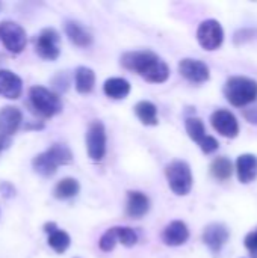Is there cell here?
Wrapping results in <instances>:
<instances>
[{"label": "cell", "mask_w": 257, "mask_h": 258, "mask_svg": "<svg viewBox=\"0 0 257 258\" xmlns=\"http://www.w3.org/2000/svg\"><path fill=\"white\" fill-rule=\"evenodd\" d=\"M224 95L232 106L242 107L257 98V82L250 77L235 76L224 85Z\"/></svg>", "instance_id": "3"}, {"label": "cell", "mask_w": 257, "mask_h": 258, "mask_svg": "<svg viewBox=\"0 0 257 258\" xmlns=\"http://www.w3.org/2000/svg\"><path fill=\"white\" fill-rule=\"evenodd\" d=\"M86 150L91 160H103L106 154V130L101 121L95 119L89 124L86 132Z\"/></svg>", "instance_id": "8"}, {"label": "cell", "mask_w": 257, "mask_h": 258, "mask_svg": "<svg viewBox=\"0 0 257 258\" xmlns=\"http://www.w3.org/2000/svg\"><path fill=\"white\" fill-rule=\"evenodd\" d=\"M115 230H117V239H118L120 243H123L127 248H132V246L136 245L138 236L132 228H129V227H115Z\"/></svg>", "instance_id": "26"}, {"label": "cell", "mask_w": 257, "mask_h": 258, "mask_svg": "<svg viewBox=\"0 0 257 258\" xmlns=\"http://www.w3.org/2000/svg\"><path fill=\"white\" fill-rule=\"evenodd\" d=\"M117 243H118V239H117V230H115V227L114 228H109L100 237V240H98V246H100V249L103 252H111L115 248Z\"/></svg>", "instance_id": "27"}, {"label": "cell", "mask_w": 257, "mask_h": 258, "mask_svg": "<svg viewBox=\"0 0 257 258\" xmlns=\"http://www.w3.org/2000/svg\"><path fill=\"white\" fill-rule=\"evenodd\" d=\"M245 116H247L251 122H256L257 124V109L250 110V113H247V112H245Z\"/></svg>", "instance_id": "32"}, {"label": "cell", "mask_w": 257, "mask_h": 258, "mask_svg": "<svg viewBox=\"0 0 257 258\" xmlns=\"http://www.w3.org/2000/svg\"><path fill=\"white\" fill-rule=\"evenodd\" d=\"M198 147L201 148V151H203L204 154H212V153H215V151L218 150L220 144H218V141H217L214 136L206 135V136L198 142Z\"/></svg>", "instance_id": "28"}, {"label": "cell", "mask_w": 257, "mask_h": 258, "mask_svg": "<svg viewBox=\"0 0 257 258\" xmlns=\"http://www.w3.org/2000/svg\"><path fill=\"white\" fill-rule=\"evenodd\" d=\"M179 73L192 83H204L211 77L209 67L197 59H182L179 63Z\"/></svg>", "instance_id": "11"}, {"label": "cell", "mask_w": 257, "mask_h": 258, "mask_svg": "<svg viewBox=\"0 0 257 258\" xmlns=\"http://www.w3.org/2000/svg\"><path fill=\"white\" fill-rule=\"evenodd\" d=\"M135 113L144 125H158V107L151 101H139L135 106Z\"/></svg>", "instance_id": "21"}, {"label": "cell", "mask_w": 257, "mask_h": 258, "mask_svg": "<svg viewBox=\"0 0 257 258\" xmlns=\"http://www.w3.org/2000/svg\"><path fill=\"white\" fill-rule=\"evenodd\" d=\"M189 239V230L185 222L182 221H173L168 224L162 233V242L167 246H180L186 243Z\"/></svg>", "instance_id": "15"}, {"label": "cell", "mask_w": 257, "mask_h": 258, "mask_svg": "<svg viewBox=\"0 0 257 258\" xmlns=\"http://www.w3.org/2000/svg\"><path fill=\"white\" fill-rule=\"evenodd\" d=\"M73 160L70 148L64 144H53L48 150L38 154L32 160V166L36 174L42 177H52L56 174L61 165H68Z\"/></svg>", "instance_id": "2"}, {"label": "cell", "mask_w": 257, "mask_h": 258, "mask_svg": "<svg viewBox=\"0 0 257 258\" xmlns=\"http://www.w3.org/2000/svg\"><path fill=\"white\" fill-rule=\"evenodd\" d=\"M48 246L58 252V254H64L68 248H70V243H71V239L70 236L64 231V230H55L53 233L48 234Z\"/></svg>", "instance_id": "24"}, {"label": "cell", "mask_w": 257, "mask_h": 258, "mask_svg": "<svg viewBox=\"0 0 257 258\" xmlns=\"http://www.w3.org/2000/svg\"><path fill=\"white\" fill-rule=\"evenodd\" d=\"M59 42H61V36L58 30H55L53 27H47L41 30V33L38 35L35 41V51L38 53L39 57L45 60H55L61 54Z\"/></svg>", "instance_id": "9"}, {"label": "cell", "mask_w": 257, "mask_h": 258, "mask_svg": "<svg viewBox=\"0 0 257 258\" xmlns=\"http://www.w3.org/2000/svg\"><path fill=\"white\" fill-rule=\"evenodd\" d=\"M229 237H230L229 228L220 222L208 225L203 233V242L214 254H218L223 249V246L227 243Z\"/></svg>", "instance_id": "12"}, {"label": "cell", "mask_w": 257, "mask_h": 258, "mask_svg": "<svg viewBox=\"0 0 257 258\" xmlns=\"http://www.w3.org/2000/svg\"><path fill=\"white\" fill-rule=\"evenodd\" d=\"M29 101L32 109L42 118H52L62 112L59 95L44 86H32L29 91Z\"/></svg>", "instance_id": "4"}, {"label": "cell", "mask_w": 257, "mask_h": 258, "mask_svg": "<svg viewBox=\"0 0 257 258\" xmlns=\"http://www.w3.org/2000/svg\"><path fill=\"white\" fill-rule=\"evenodd\" d=\"M238 180L242 184L254 181L257 177V157L254 154H242L236 160Z\"/></svg>", "instance_id": "17"}, {"label": "cell", "mask_w": 257, "mask_h": 258, "mask_svg": "<svg viewBox=\"0 0 257 258\" xmlns=\"http://www.w3.org/2000/svg\"><path fill=\"white\" fill-rule=\"evenodd\" d=\"M9 145V139L6 138V136H2L0 135V151L3 150V148H6Z\"/></svg>", "instance_id": "33"}, {"label": "cell", "mask_w": 257, "mask_h": 258, "mask_svg": "<svg viewBox=\"0 0 257 258\" xmlns=\"http://www.w3.org/2000/svg\"><path fill=\"white\" fill-rule=\"evenodd\" d=\"M23 121V113L18 107L14 106H5L0 109V135L2 136H11L14 135Z\"/></svg>", "instance_id": "13"}, {"label": "cell", "mask_w": 257, "mask_h": 258, "mask_svg": "<svg viewBox=\"0 0 257 258\" xmlns=\"http://www.w3.org/2000/svg\"><path fill=\"white\" fill-rule=\"evenodd\" d=\"M165 175H167L170 189L176 195L185 197L191 192V189H192V172H191V168L186 162L174 160V162L168 163L165 168Z\"/></svg>", "instance_id": "5"}, {"label": "cell", "mask_w": 257, "mask_h": 258, "mask_svg": "<svg viewBox=\"0 0 257 258\" xmlns=\"http://www.w3.org/2000/svg\"><path fill=\"white\" fill-rule=\"evenodd\" d=\"M21 92L23 80L9 70H0V95L9 100H17Z\"/></svg>", "instance_id": "14"}, {"label": "cell", "mask_w": 257, "mask_h": 258, "mask_svg": "<svg viewBox=\"0 0 257 258\" xmlns=\"http://www.w3.org/2000/svg\"><path fill=\"white\" fill-rule=\"evenodd\" d=\"M0 42L5 45V48L12 53L18 54L26 48L27 36L26 30L14 21H2L0 23Z\"/></svg>", "instance_id": "6"}, {"label": "cell", "mask_w": 257, "mask_h": 258, "mask_svg": "<svg viewBox=\"0 0 257 258\" xmlns=\"http://www.w3.org/2000/svg\"><path fill=\"white\" fill-rule=\"evenodd\" d=\"M55 230H58V227H56V224H55V222H47V224L44 225V231H45L47 234L53 233Z\"/></svg>", "instance_id": "31"}, {"label": "cell", "mask_w": 257, "mask_h": 258, "mask_svg": "<svg viewBox=\"0 0 257 258\" xmlns=\"http://www.w3.org/2000/svg\"><path fill=\"white\" fill-rule=\"evenodd\" d=\"M121 65L150 83H164L170 77V67L167 62L150 50L124 53L121 57Z\"/></svg>", "instance_id": "1"}, {"label": "cell", "mask_w": 257, "mask_h": 258, "mask_svg": "<svg viewBox=\"0 0 257 258\" xmlns=\"http://www.w3.org/2000/svg\"><path fill=\"white\" fill-rule=\"evenodd\" d=\"M0 190H2V194H5V197H12V195L15 194V189H14L9 183L0 184Z\"/></svg>", "instance_id": "30"}, {"label": "cell", "mask_w": 257, "mask_h": 258, "mask_svg": "<svg viewBox=\"0 0 257 258\" xmlns=\"http://www.w3.org/2000/svg\"><path fill=\"white\" fill-rule=\"evenodd\" d=\"M150 210V200L145 194L142 192H129L127 194V206H126V213L129 218L133 219H141L145 216Z\"/></svg>", "instance_id": "16"}, {"label": "cell", "mask_w": 257, "mask_h": 258, "mask_svg": "<svg viewBox=\"0 0 257 258\" xmlns=\"http://www.w3.org/2000/svg\"><path fill=\"white\" fill-rule=\"evenodd\" d=\"M211 174L220 181L229 180L233 174V165L227 157H217L211 163Z\"/></svg>", "instance_id": "23"}, {"label": "cell", "mask_w": 257, "mask_h": 258, "mask_svg": "<svg viewBox=\"0 0 257 258\" xmlns=\"http://www.w3.org/2000/svg\"><path fill=\"white\" fill-rule=\"evenodd\" d=\"M197 39H198V44L208 51L220 48L224 41V30L220 21L212 20V18L201 21L197 29Z\"/></svg>", "instance_id": "7"}, {"label": "cell", "mask_w": 257, "mask_h": 258, "mask_svg": "<svg viewBox=\"0 0 257 258\" xmlns=\"http://www.w3.org/2000/svg\"><path fill=\"white\" fill-rule=\"evenodd\" d=\"M80 190V184L76 178H71V177H67V178H62L61 181H58V184L55 186V197L58 200H70L73 197H76Z\"/></svg>", "instance_id": "22"}, {"label": "cell", "mask_w": 257, "mask_h": 258, "mask_svg": "<svg viewBox=\"0 0 257 258\" xmlns=\"http://www.w3.org/2000/svg\"><path fill=\"white\" fill-rule=\"evenodd\" d=\"M65 33H67L68 39L77 47H88L92 42L91 33L77 21H71V20L67 21L65 23Z\"/></svg>", "instance_id": "18"}, {"label": "cell", "mask_w": 257, "mask_h": 258, "mask_svg": "<svg viewBox=\"0 0 257 258\" xmlns=\"http://www.w3.org/2000/svg\"><path fill=\"white\" fill-rule=\"evenodd\" d=\"M185 127H186L188 136L197 144L206 136V128H204V124L200 118H188L185 121Z\"/></svg>", "instance_id": "25"}, {"label": "cell", "mask_w": 257, "mask_h": 258, "mask_svg": "<svg viewBox=\"0 0 257 258\" xmlns=\"http://www.w3.org/2000/svg\"><path fill=\"white\" fill-rule=\"evenodd\" d=\"M211 124L221 136H226L229 139H233L239 135V124L236 116L226 109L215 110L211 115Z\"/></svg>", "instance_id": "10"}, {"label": "cell", "mask_w": 257, "mask_h": 258, "mask_svg": "<svg viewBox=\"0 0 257 258\" xmlns=\"http://www.w3.org/2000/svg\"><path fill=\"white\" fill-rule=\"evenodd\" d=\"M74 85L79 94H89L95 85V74L88 67H79L74 73Z\"/></svg>", "instance_id": "20"}, {"label": "cell", "mask_w": 257, "mask_h": 258, "mask_svg": "<svg viewBox=\"0 0 257 258\" xmlns=\"http://www.w3.org/2000/svg\"><path fill=\"white\" fill-rule=\"evenodd\" d=\"M103 92L114 100L126 98L130 92V83L123 77H111L103 85Z\"/></svg>", "instance_id": "19"}, {"label": "cell", "mask_w": 257, "mask_h": 258, "mask_svg": "<svg viewBox=\"0 0 257 258\" xmlns=\"http://www.w3.org/2000/svg\"><path fill=\"white\" fill-rule=\"evenodd\" d=\"M244 245L245 248L248 249V252L251 254V257L257 258V230L253 233H248L245 236V240H244Z\"/></svg>", "instance_id": "29"}]
</instances>
